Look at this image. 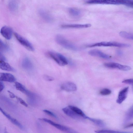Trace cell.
I'll use <instances>...</instances> for the list:
<instances>
[{
  "label": "cell",
  "instance_id": "6da1fadb",
  "mask_svg": "<svg viewBox=\"0 0 133 133\" xmlns=\"http://www.w3.org/2000/svg\"><path fill=\"white\" fill-rule=\"evenodd\" d=\"M57 43L65 48L73 50H77V47L73 43L61 35H57L55 38Z\"/></svg>",
  "mask_w": 133,
  "mask_h": 133
},
{
  "label": "cell",
  "instance_id": "7a4b0ae2",
  "mask_svg": "<svg viewBox=\"0 0 133 133\" xmlns=\"http://www.w3.org/2000/svg\"><path fill=\"white\" fill-rule=\"evenodd\" d=\"M47 54L60 66H64L68 64L66 58L60 53L49 51L47 52Z\"/></svg>",
  "mask_w": 133,
  "mask_h": 133
},
{
  "label": "cell",
  "instance_id": "3957f363",
  "mask_svg": "<svg viewBox=\"0 0 133 133\" xmlns=\"http://www.w3.org/2000/svg\"><path fill=\"white\" fill-rule=\"evenodd\" d=\"M114 46L119 47H128L130 46L129 44L115 42H102L88 45L89 47L95 46Z\"/></svg>",
  "mask_w": 133,
  "mask_h": 133
},
{
  "label": "cell",
  "instance_id": "277c9868",
  "mask_svg": "<svg viewBox=\"0 0 133 133\" xmlns=\"http://www.w3.org/2000/svg\"><path fill=\"white\" fill-rule=\"evenodd\" d=\"M39 119L51 124L62 131L69 133H78L77 132L73 129L65 126L56 123L50 120L45 118H39Z\"/></svg>",
  "mask_w": 133,
  "mask_h": 133
},
{
  "label": "cell",
  "instance_id": "5b68a950",
  "mask_svg": "<svg viewBox=\"0 0 133 133\" xmlns=\"http://www.w3.org/2000/svg\"><path fill=\"white\" fill-rule=\"evenodd\" d=\"M14 33L16 39L22 45L29 51H33L34 50L33 46L28 40L17 33Z\"/></svg>",
  "mask_w": 133,
  "mask_h": 133
},
{
  "label": "cell",
  "instance_id": "8992f818",
  "mask_svg": "<svg viewBox=\"0 0 133 133\" xmlns=\"http://www.w3.org/2000/svg\"><path fill=\"white\" fill-rule=\"evenodd\" d=\"M104 65L107 68L116 69L124 71H129L131 69V67L129 66L114 62L105 63H104Z\"/></svg>",
  "mask_w": 133,
  "mask_h": 133
},
{
  "label": "cell",
  "instance_id": "52a82bcc",
  "mask_svg": "<svg viewBox=\"0 0 133 133\" xmlns=\"http://www.w3.org/2000/svg\"><path fill=\"white\" fill-rule=\"evenodd\" d=\"M62 110L64 113L69 117L77 120H81L84 118L78 114L68 107L64 108Z\"/></svg>",
  "mask_w": 133,
  "mask_h": 133
},
{
  "label": "cell",
  "instance_id": "ba28073f",
  "mask_svg": "<svg viewBox=\"0 0 133 133\" xmlns=\"http://www.w3.org/2000/svg\"><path fill=\"white\" fill-rule=\"evenodd\" d=\"M0 33L7 40H9L12 38L13 31L11 28L5 26L1 28Z\"/></svg>",
  "mask_w": 133,
  "mask_h": 133
},
{
  "label": "cell",
  "instance_id": "9c48e42d",
  "mask_svg": "<svg viewBox=\"0 0 133 133\" xmlns=\"http://www.w3.org/2000/svg\"><path fill=\"white\" fill-rule=\"evenodd\" d=\"M61 89L68 92L74 91L77 90V87L74 83L70 82H64L61 85Z\"/></svg>",
  "mask_w": 133,
  "mask_h": 133
},
{
  "label": "cell",
  "instance_id": "30bf717a",
  "mask_svg": "<svg viewBox=\"0 0 133 133\" xmlns=\"http://www.w3.org/2000/svg\"><path fill=\"white\" fill-rule=\"evenodd\" d=\"M129 90L128 87L124 88L119 92L116 102L118 104H120L124 101L127 97Z\"/></svg>",
  "mask_w": 133,
  "mask_h": 133
},
{
  "label": "cell",
  "instance_id": "8fae6325",
  "mask_svg": "<svg viewBox=\"0 0 133 133\" xmlns=\"http://www.w3.org/2000/svg\"><path fill=\"white\" fill-rule=\"evenodd\" d=\"M0 80L12 83L15 81L16 78L13 75L11 74L1 73L0 74Z\"/></svg>",
  "mask_w": 133,
  "mask_h": 133
},
{
  "label": "cell",
  "instance_id": "7c38bea8",
  "mask_svg": "<svg viewBox=\"0 0 133 133\" xmlns=\"http://www.w3.org/2000/svg\"><path fill=\"white\" fill-rule=\"evenodd\" d=\"M88 53L91 56H97L105 59H109L110 58V56L109 55L97 49L91 50L89 51Z\"/></svg>",
  "mask_w": 133,
  "mask_h": 133
},
{
  "label": "cell",
  "instance_id": "4fadbf2b",
  "mask_svg": "<svg viewBox=\"0 0 133 133\" xmlns=\"http://www.w3.org/2000/svg\"><path fill=\"white\" fill-rule=\"evenodd\" d=\"M91 26V25L90 24H63L61 27L63 28H89Z\"/></svg>",
  "mask_w": 133,
  "mask_h": 133
},
{
  "label": "cell",
  "instance_id": "5bb4252c",
  "mask_svg": "<svg viewBox=\"0 0 133 133\" xmlns=\"http://www.w3.org/2000/svg\"><path fill=\"white\" fill-rule=\"evenodd\" d=\"M22 66L24 69L31 71L33 69V65L30 60L27 57L24 58L22 62Z\"/></svg>",
  "mask_w": 133,
  "mask_h": 133
},
{
  "label": "cell",
  "instance_id": "9a60e30c",
  "mask_svg": "<svg viewBox=\"0 0 133 133\" xmlns=\"http://www.w3.org/2000/svg\"><path fill=\"white\" fill-rule=\"evenodd\" d=\"M15 86L16 89L21 92L29 96H32L34 94L27 90L25 87L20 83L16 82H15Z\"/></svg>",
  "mask_w": 133,
  "mask_h": 133
},
{
  "label": "cell",
  "instance_id": "2e32d148",
  "mask_svg": "<svg viewBox=\"0 0 133 133\" xmlns=\"http://www.w3.org/2000/svg\"><path fill=\"white\" fill-rule=\"evenodd\" d=\"M0 111L2 112L8 119L14 124L17 126L21 129H23L24 127L16 119L12 118L9 115L6 113L2 109L0 108Z\"/></svg>",
  "mask_w": 133,
  "mask_h": 133
},
{
  "label": "cell",
  "instance_id": "e0dca14e",
  "mask_svg": "<svg viewBox=\"0 0 133 133\" xmlns=\"http://www.w3.org/2000/svg\"><path fill=\"white\" fill-rule=\"evenodd\" d=\"M0 68L1 69L8 71L14 72L15 70L5 61H0Z\"/></svg>",
  "mask_w": 133,
  "mask_h": 133
},
{
  "label": "cell",
  "instance_id": "ac0fdd59",
  "mask_svg": "<svg viewBox=\"0 0 133 133\" xmlns=\"http://www.w3.org/2000/svg\"><path fill=\"white\" fill-rule=\"evenodd\" d=\"M133 119V105L127 111L124 118V122L126 123Z\"/></svg>",
  "mask_w": 133,
  "mask_h": 133
},
{
  "label": "cell",
  "instance_id": "d6986e66",
  "mask_svg": "<svg viewBox=\"0 0 133 133\" xmlns=\"http://www.w3.org/2000/svg\"><path fill=\"white\" fill-rule=\"evenodd\" d=\"M87 119H89L97 126L101 127H104L105 126V123L102 120L97 119L94 118L87 117Z\"/></svg>",
  "mask_w": 133,
  "mask_h": 133
},
{
  "label": "cell",
  "instance_id": "ffe728a7",
  "mask_svg": "<svg viewBox=\"0 0 133 133\" xmlns=\"http://www.w3.org/2000/svg\"><path fill=\"white\" fill-rule=\"evenodd\" d=\"M68 107L77 114L83 117L84 118L87 119V116L79 108L72 105H69Z\"/></svg>",
  "mask_w": 133,
  "mask_h": 133
},
{
  "label": "cell",
  "instance_id": "44dd1931",
  "mask_svg": "<svg viewBox=\"0 0 133 133\" xmlns=\"http://www.w3.org/2000/svg\"><path fill=\"white\" fill-rule=\"evenodd\" d=\"M68 11L70 14L72 16L76 18L79 17L81 14L79 10L74 8H69Z\"/></svg>",
  "mask_w": 133,
  "mask_h": 133
},
{
  "label": "cell",
  "instance_id": "7402d4cb",
  "mask_svg": "<svg viewBox=\"0 0 133 133\" xmlns=\"http://www.w3.org/2000/svg\"><path fill=\"white\" fill-rule=\"evenodd\" d=\"M119 35L122 37L126 39L133 40V34L124 31L120 32Z\"/></svg>",
  "mask_w": 133,
  "mask_h": 133
},
{
  "label": "cell",
  "instance_id": "603a6c76",
  "mask_svg": "<svg viewBox=\"0 0 133 133\" xmlns=\"http://www.w3.org/2000/svg\"><path fill=\"white\" fill-rule=\"evenodd\" d=\"M95 132L97 133H125V132H121L110 130H101L95 131Z\"/></svg>",
  "mask_w": 133,
  "mask_h": 133
},
{
  "label": "cell",
  "instance_id": "cb8c5ba5",
  "mask_svg": "<svg viewBox=\"0 0 133 133\" xmlns=\"http://www.w3.org/2000/svg\"><path fill=\"white\" fill-rule=\"evenodd\" d=\"M9 48L8 45L1 39L0 40V52H5L9 50Z\"/></svg>",
  "mask_w": 133,
  "mask_h": 133
},
{
  "label": "cell",
  "instance_id": "d4e9b609",
  "mask_svg": "<svg viewBox=\"0 0 133 133\" xmlns=\"http://www.w3.org/2000/svg\"><path fill=\"white\" fill-rule=\"evenodd\" d=\"M111 92V91L110 89L105 88L101 90L100 94L103 95H108L110 94Z\"/></svg>",
  "mask_w": 133,
  "mask_h": 133
},
{
  "label": "cell",
  "instance_id": "484cf974",
  "mask_svg": "<svg viewBox=\"0 0 133 133\" xmlns=\"http://www.w3.org/2000/svg\"><path fill=\"white\" fill-rule=\"evenodd\" d=\"M40 14L44 19L48 21H50L51 19L50 17L45 12L42 11L40 12Z\"/></svg>",
  "mask_w": 133,
  "mask_h": 133
},
{
  "label": "cell",
  "instance_id": "4316f807",
  "mask_svg": "<svg viewBox=\"0 0 133 133\" xmlns=\"http://www.w3.org/2000/svg\"><path fill=\"white\" fill-rule=\"evenodd\" d=\"M17 4L15 1H12L9 4V7L10 9L12 11L15 10L17 8Z\"/></svg>",
  "mask_w": 133,
  "mask_h": 133
},
{
  "label": "cell",
  "instance_id": "83f0119b",
  "mask_svg": "<svg viewBox=\"0 0 133 133\" xmlns=\"http://www.w3.org/2000/svg\"><path fill=\"white\" fill-rule=\"evenodd\" d=\"M122 82L131 85L133 87V78L124 80L122 81Z\"/></svg>",
  "mask_w": 133,
  "mask_h": 133
},
{
  "label": "cell",
  "instance_id": "f1b7e54d",
  "mask_svg": "<svg viewBox=\"0 0 133 133\" xmlns=\"http://www.w3.org/2000/svg\"><path fill=\"white\" fill-rule=\"evenodd\" d=\"M16 98L21 104L25 107H28V104L22 99L17 96H16Z\"/></svg>",
  "mask_w": 133,
  "mask_h": 133
},
{
  "label": "cell",
  "instance_id": "f546056e",
  "mask_svg": "<svg viewBox=\"0 0 133 133\" xmlns=\"http://www.w3.org/2000/svg\"><path fill=\"white\" fill-rule=\"evenodd\" d=\"M43 111L46 114L55 118H57L56 115L51 111L46 109L43 110Z\"/></svg>",
  "mask_w": 133,
  "mask_h": 133
},
{
  "label": "cell",
  "instance_id": "4dcf8cb0",
  "mask_svg": "<svg viewBox=\"0 0 133 133\" xmlns=\"http://www.w3.org/2000/svg\"><path fill=\"white\" fill-rule=\"evenodd\" d=\"M43 78L45 80L47 81H52L54 80V78L47 75H44Z\"/></svg>",
  "mask_w": 133,
  "mask_h": 133
},
{
  "label": "cell",
  "instance_id": "1f68e13d",
  "mask_svg": "<svg viewBox=\"0 0 133 133\" xmlns=\"http://www.w3.org/2000/svg\"><path fill=\"white\" fill-rule=\"evenodd\" d=\"M10 97L11 98H16V96L12 92L9 90H8Z\"/></svg>",
  "mask_w": 133,
  "mask_h": 133
},
{
  "label": "cell",
  "instance_id": "d6a6232c",
  "mask_svg": "<svg viewBox=\"0 0 133 133\" xmlns=\"http://www.w3.org/2000/svg\"><path fill=\"white\" fill-rule=\"evenodd\" d=\"M0 61H6V58L0 52Z\"/></svg>",
  "mask_w": 133,
  "mask_h": 133
},
{
  "label": "cell",
  "instance_id": "836d02e7",
  "mask_svg": "<svg viewBox=\"0 0 133 133\" xmlns=\"http://www.w3.org/2000/svg\"><path fill=\"white\" fill-rule=\"evenodd\" d=\"M4 88V85L2 81H0V92H1Z\"/></svg>",
  "mask_w": 133,
  "mask_h": 133
},
{
  "label": "cell",
  "instance_id": "e575fe53",
  "mask_svg": "<svg viewBox=\"0 0 133 133\" xmlns=\"http://www.w3.org/2000/svg\"><path fill=\"white\" fill-rule=\"evenodd\" d=\"M133 127V123L130 124L129 125H128L126 126L124 128H130L131 127Z\"/></svg>",
  "mask_w": 133,
  "mask_h": 133
},
{
  "label": "cell",
  "instance_id": "d590c367",
  "mask_svg": "<svg viewBox=\"0 0 133 133\" xmlns=\"http://www.w3.org/2000/svg\"><path fill=\"white\" fill-rule=\"evenodd\" d=\"M117 53L118 54H121V55L122 53V52L120 51H117Z\"/></svg>",
  "mask_w": 133,
  "mask_h": 133
}]
</instances>
